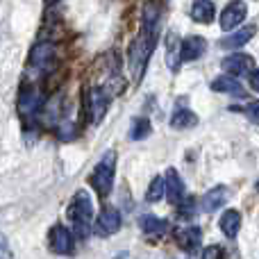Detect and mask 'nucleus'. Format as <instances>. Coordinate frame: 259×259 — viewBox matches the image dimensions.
<instances>
[{"label": "nucleus", "instance_id": "obj_1", "mask_svg": "<svg viewBox=\"0 0 259 259\" xmlns=\"http://www.w3.org/2000/svg\"><path fill=\"white\" fill-rule=\"evenodd\" d=\"M68 216L73 221V228H75L77 237L87 239L91 234V219H94V202H91L89 193L84 189L73 196L71 205H68Z\"/></svg>", "mask_w": 259, "mask_h": 259}, {"label": "nucleus", "instance_id": "obj_2", "mask_svg": "<svg viewBox=\"0 0 259 259\" xmlns=\"http://www.w3.org/2000/svg\"><path fill=\"white\" fill-rule=\"evenodd\" d=\"M155 44H157L155 30H146V27H143L141 36L134 41L132 55H130V62H132V71H134V77H137V80H141V77H143V71H146V64H148V59H150Z\"/></svg>", "mask_w": 259, "mask_h": 259}, {"label": "nucleus", "instance_id": "obj_3", "mask_svg": "<svg viewBox=\"0 0 259 259\" xmlns=\"http://www.w3.org/2000/svg\"><path fill=\"white\" fill-rule=\"evenodd\" d=\"M114 175H116V152L107 150L103 155V159L98 161V166L94 168V175H91V182H94L96 191L100 196H107L114 187Z\"/></svg>", "mask_w": 259, "mask_h": 259}, {"label": "nucleus", "instance_id": "obj_4", "mask_svg": "<svg viewBox=\"0 0 259 259\" xmlns=\"http://www.w3.org/2000/svg\"><path fill=\"white\" fill-rule=\"evenodd\" d=\"M246 16H248V5L243 3V0H232V3H228L225 9L221 12V27H223L225 32H230L241 25V23L246 21Z\"/></svg>", "mask_w": 259, "mask_h": 259}, {"label": "nucleus", "instance_id": "obj_5", "mask_svg": "<svg viewBox=\"0 0 259 259\" xmlns=\"http://www.w3.org/2000/svg\"><path fill=\"white\" fill-rule=\"evenodd\" d=\"M207 50V41L198 34L187 36L184 41H180V62H196L205 55Z\"/></svg>", "mask_w": 259, "mask_h": 259}, {"label": "nucleus", "instance_id": "obj_6", "mask_svg": "<svg viewBox=\"0 0 259 259\" xmlns=\"http://www.w3.org/2000/svg\"><path fill=\"white\" fill-rule=\"evenodd\" d=\"M221 66L228 71V75H246V73L252 71L255 66V59L246 53H232L221 62Z\"/></svg>", "mask_w": 259, "mask_h": 259}, {"label": "nucleus", "instance_id": "obj_7", "mask_svg": "<svg viewBox=\"0 0 259 259\" xmlns=\"http://www.w3.org/2000/svg\"><path fill=\"white\" fill-rule=\"evenodd\" d=\"M50 248L57 255H71L73 252V234L64 225H55L50 230Z\"/></svg>", "mask_w": 259, "mask_h": 259}, {"label": "nucleus", "instance_id": "obj_8", "mask_svg": "<svg viewBox=\"0 0 259 259\" xmlns=\"http://www.w3.org/2000/svg\"><path fill=\"white\" fill-rule=\"evenodd\" d=\"M118 230H121V214H118L116 209H112V207L100 211L98 221H96V232H98L100 237H112Z\"/></svg>", "mask_w": 259, "mask_h": 259}, {"label": "nucleus", "instance_id": "obj_9", "mask_svg": "<svg viewBox=\"0 0 259 259\" xmlns=\"http://www.w3.org/2000/svg\"><path fill=\"white\" fill-rule=\"evenodd\" d=\"M228 198H230V189L223 187V184H219V187L209 189V191L200 198V211H216V209H221V207L228 202Z\"/></svg>", "mask_w": 259, "mask_h": 259}, {"label": "nucleus", "instance_id": "obj_10", "mask_svg": "<svg viewBox=\"0 0 259 259\" xmlns=\"http://www.w3.org/2000/svg\"><path fill=\"white\" fill-rule=\"evenodd\" d=\"M164 196L168 198L173 205H178L180 200L184 198V182L180 178V173L175 168L166 170V178H164Z\"/></svg>", "mask_w": 259, "mask_h": 259}, {"label": "nucleus", "instance_id": "obj_11", "mask_svg": "<svg viewBox=\"0 0 259 259\" xmlns=\"http://www.w3.org/2000/svg\"><path fill=\"white\" fill-rule=\"evenodd\" d=\"M109 107V96L105 89H94L89 94V114H91V123H100L103 116L107 114Z\"/></svg>", "mask_w": 259, "mask_h": 259}, {"label": "nucleus", "instance_id": "obj_12", "mask_svg": "<svg viewBox=\"0 0 259 259\" xmlns=\"http://www.w3.org/2000/svg\"><path fill=\"white\" fill-rule=\"evenodd\" d=\"M257 34V25H243L241 30H234L232 34H228L225 39H221V48H241L246 46L252 36Z\"/></svg>", "mask_w": 259, "mask_h": 259}, {"label": "nucleus", "instance_id": "obj_13", "mask_svg": "<svg viewBox=\"0 0 259 259\" xmlns=\"http://www.w3.org/2000/svg\"><path fill=\"white\" fill-rule=\"evenodd\" d=\"M209 87H211V91H219V94H230V96H237V98L246 96V89L239 84V80L230 75H219L216 80H211Z\"/></svg>", "mask_w": 259, "mask_h": 259}, {"label": "nucleus", "instance_id": "obj_14", "mask_svg": "<svg viewBox=\"0 0 259 259\" xmlns=\"http://www.w3.org/2000/svg\"><path fill=\"white\" fill-rule=\"evenodd\" d=\"M191 18L196 23H202V25H207V23L214 21L216 16V5L211 3V0H193L191 5Z\"/></svg>", "mask_w": 259, "mask_h": 259}, {"label": "nucleus", "instance_id": "obj_15", "mask_svg": "<svg viewBox=\"0 0 259 259\" xmlns=\"http://www.w3.org/2000/svg\"><path fill=\"white\" fill-rule=\"evenodd\" d=\"M55 59V46L53 44H36L30 53V64L34 68H46Z\"/></svg>", "mask_w": 259, "mask_h": 259}, {"label": "nucleus", "instance_id": "obj_16", "mask_svg": "<svg viewBox=\"0 0 259 259\" xmlns=\"http://www.w3.org/2000/svg\"><path fill=\"white\" fill-rule=\"evenodd\" d=\"M180 36L173 30L166 34V66L170 71H178L180 68Z\"/></svg>", "mask_w": 259, "mask_h": 259}, {"label": "nucleus", "instance_id": "obj_17", "mask_svg": "<svg viewBox=\"0 0 259 259\" xmlns=\"http://www.w3.org/2000/svg\"><path fill=\"white\" fill-rule=\"evenodd\" d=\"M221 230L228 239H234L241 230V214L237 209H228L223 216H221Z\"/></svg>", "mask_w": 259, "mask_h": 259}, {"label": "nucleus", "instance_id": "obj_18", "mask_svg": "<svg viewBox=\"0 0 259 259\" xmlns=\"http://www.w3.org/2000/svg\"><path fill=\"white\" fill-rule=\"evenodd\" d=\"M175 239H178L180 248H184V250H196L198 246H200V228H187V230H178L175 232Z\"/></svg>", "mask_w": 259, "mask_h": 259}, {"label": "nucleus", "instance_id": "obj_19", "mask_svg": "<svg viewBox=\"0 0 259 259\" xmlns=\"http://www.w3.org/2000/svg\"><path fill=\"white\" fill-rule=\"evenodd\" d=\"M41 105V98L39 94H36L34 89H23L21 91V98H18V109H21V114H34L36 109H39Z\"/></svg>", "mask_w": 259, "mask_h": 259}, {"label": "nucleus", "instance_id": "obj_20", "mask_svg": "<svg viewBox=\"0 0 259 259\" xmlns=\"http://www.w3.org/2000/svg\"><path fill=\"white\" fill-rule=\"evenodd\" d=\"M139 228H141L146 234H164L166 230H168V223H166L164 219H157V216H152V214H146L139 219Z\"/></svg>", "mask_w": 259, "mask_h": 259}, {"label": "nucleus", "instance_id": "obj_21", "mask_svg": "<svg viewBox=\"0 0 259 259\" xmlns=\"http://www.w3.org/2000/svg\"><path fill=\"white\" fill-rule=\"evenodd\" d=\"M198 123V116L191 112V109H178V112L170 116V127L175 130H189Z\"/></svg>", "mask_w": 259, "mask_h": 259}, {"label": "nucleus", "instance_id": "obj_22", "mask_svg": "<svg viewBox=\"0 0 259 259\" xmlns=\"http://www.w3.org/2000/svg\"><path fill=\"white\" fill-rule=\"evenodd\" d=\"M152 132V125L148 118H134L132 121V127H130V139L132 141H141V139H148Z\"/></svg>", "mask_w": 259, "mask_h": 259}, {"label": "nucleus", "instance_id": "obj_23", "mask_svg": "<svg viewBox=\"0 0 259 259\" xmlns=\"http://www.w3.org/2000/svg\"><path fill=\"white\" fill-rule=\"evenodd\" d=\"M161 198H164V178L157 175V178H152L150 187H148V191H146V200L148 202H159Z\"/></svg>", "mask_w": 259, "mask_h": 259}, {"label": "nucleus", "instance_id": "obj_24", "mask_svg": "<svg viewBox=\"0 0 259 259\" xmlns=\"http://www.w3.org/2000/svg\"><path fill=\"white\" fill-rule=\"evenodd\" d=\"M196 207H198L196 198H189V196H184L182 200L178 202V209H180V216H182V219H191V216L196 214Z\"/></svg>", "mask_w": 259, "mask_h": 259}, {"label": "nucleus", "instance_id": "obj_25", "mask_svg": "<svg viewBox=\"0 0 259 259\" xmlns=\"http://www.w3.org/2000/svg\"><path fill=\"white\" fill-rule=\"evenodd\" d=\"M243 112H246V116L250 118L252 123H259V100H252V103H248Z\"/></svg>", "mask_w": 259, "mask_h": 259}, {"label": "nucleus", "instance_id": "obj_26", "mask_svg": "<svg viewBox=\"0 0 259 259\" xmlns=\"http://www.w3.org/2000/svg\"><path fill=\"white\" fill-rule=\"evenodd\" d=\"M202 259H223V248L221 246H207L202 250Z\"/></svg>", "mask_w": 259, "mask_h": 259}, {"label": "nucleus", "instance_id": "obj_27", "mask_svg": "<svg viewBox=\"0 0 259 259\" xmlns=\"http://www.w3.org/2000/svg\"><path fill=\"white\" fill-rule=\"evenodd\" d=\"M0 259H12V248L5 234H0Z\"/></svg>", "mask_w": 259, "mask_h": 259}, {"label": "nucleus", "instance_id": "obj_28", "mask_svg": "<svg viewBox=\"0 0 259 259\" xmlns=\"http://www.w3.org/2000/svg\"><path fill=\"white\" fill-rule=\"evenodd\" d=\"M250 89L257 91L259 94V68H255V71H250Z\"/></svg>", "mask_w": 259, "mask_h": 259}]
</instances>
